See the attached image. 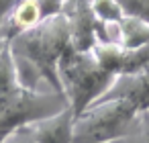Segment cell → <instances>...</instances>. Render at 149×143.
Segmentation results:
<instances>
[{
  "instance_id": "13",
  "label": "cell",
  "mask_w": 149,
  "mask_h": 143,
  "mask_svg": "<svg viewBox=\"0 0 149 143\" xmlns=\"http://www.w3.org/2000/svg\"><path fill=\"white\" fill-rule=\"evenodd\" d=\"M2 143H35V139H33L31 131H29L27 127H23V129H19V131L10 133Z\"/></svg>"
},
{
  "instance_id": "3",
  "label": "cell",
  "mask_w": 149,
  "mask_h": 143,
  "mask_svg": "<svg viewBox=\"0 0 149 143\" xmlns=\"http://www.w3.org/2000/svg\"><path fill=\"white\" fill-rule=\"evenodd\" d=\"M141 108L127 98H100L74 123V143H112L131 133Z\"/></svg>"
},
{
  "instance_id": "10",
  "label": "cell",
  "mask_w": 149,
  "mask_h": 143,
  "mask_svg": "<svg viewBox=\"0 0 149 143\" xmlns=\"http://www.w3.org/2000/svg\"><path fill=\"white\" fill-rule=\"evenodd\" d=\"M112 143H149V108H143L139 112L137 123L129 135H125Z\"/></svg>"
},
{
  "instance_id": "15",
  "label": "cell",
  "mask_w": 149,
  "mask_h": 143,
  "mask_svg": "<svg viewBox=\"0 0 149 143\" xmlns=\"http://www.w3.org/2000/svg\"><path fill=\"white\" fill-rule=\"evenodd\" d=\"M6 47H8V41H6V39H4L2 35H0V53H2V51H4Z\"/></svg>"
},
{
  "instance_id": "1",
  "label": "cell",
  "mask_w": 149,
  "mask_h": 143,
  "mask_svg": "<svg viewBox=\"0 0 149 143\" xmlns=\"http://www.w3.org/2000/svg\"><path fill=\"white\" fill-rule=\"evenodd\" d=\"M72 47V37H70V25L63 13L49 17L41 21L39 25L19 33L10 41V49L23 57H27L31 63L39 68L47 84L63 94L61 82H59V59L61 55Z\"/></svg>"
},
{
  "instance_id": "6",
  "label": "cell",
  "mask_w": 149,
  "mask_h": 143,
  "mask_svg": "<svg viewBox=\"0 0 149 143\" xmlns=\"http://www.w3.org/2000/svg\"><path fill=\"white\" fill-rule=\"evenodd\" d=\"M74 123L76 114L72 106H68L51 116L33 121L27 129L31 131L35 143H74Z\"/></svg>"
},
{
  "instance_id": "14",
  "label": "cell",
  "mask_w": 149,
  "mask_h": 143,
  "mask_svg": "<svg viewBox=\"0 0 149 143\" xmlns=\"http://www.w3.org/2000/svg\"><path fill=\"white\" fill-rule=\"evenodd\" d=\"M21 2V0H0V25H2V21L13 13V8Z\"/></svg>"
},
{
  "instance_id": "4",
  "label": "cell",
  "mask_w": 149,
  "mask_h": 143,
  "mask_svg": "<svg viewBox=\"0 0 149 143\" xmlns=\"http://www.w3.org/2000/svg\"><path fill=\"white\" fill-rule=\"evenodd\" d=\"M68 106V98L55 90L31 92L19 88L13 94L0 96V143L10 133L31 125L33 121L51 116Z\"/></svg>"
},
{
  "instance_id": "5",
  "label": "cell",
  "mask_w": 149,
  "mask_h": 143,
  "mask_svg": "<svg viewBox=\"0 0 149 143\" xmlns=\"http://www.w3.org/2000/svg\"><path fill=\"white\" fill-rule=\"evenodd\" d=\"M70 25L72 47L78 51H92L96 45L98 19L92 10V0H65L63 10Z\"/></svg>"
},
{
  "instance_id": "2",
  "label": "cell",
  "mask_w": 149,
  "mask_h": 143,
  "mask_svg": "<svg viewBox=\"0 0 149 143\" xmlns=\"http://www.w3.org/2000/svg\"><path fill=\"white\" fill-rule=\"evenodd\" d=\"M59 82L74 114H82L88 106L98 102L114 84L118 76L106 72L92 51H78L68 47L59 59Z\"/></svg>"
},
{
  "instance_id": "11",
  "label": "cell",
  "mask_w": 149,
  "mask_h": 143,
  "mask_svg": "<svg viewBox=\"0 0 149 143\" xmlns=\"http://www.w3.org/2000/svg\"><path fill=\"white\" fill-rule=\"evenodd\" d=\"M92 10L98 21L102 23H118L125 13L116 0H92Z\"/></svg>"
},
{
  "instance_id": "9",
  "label": "cell",
  "mask_w": 149,
  "mask_h": 143,
  "mask_svg": "<svg viewBox=\"0 0 149 143\" xmlns=\"http://www.w3.org/2000/svg\"><path fill=\"white\" fill-rule=\"evenodd\" d=\"M21 86H19V78H17V66H15L13 49L8 43V47L0 53V96L13 94Z\"/></svg>"
},
{
  "instance_id": "12",
  "label": "cell",
  "mask_w": 149,
  "mask_h": 143,
  "mask_svg": "<svg viewBox=\"0 0 149 143\" xmlns=\"http://www.w3.org/2000/svg\"><path fill=\"white\" fill-rule=\"evenodd\" d=\"M127 17H137L149 23V0H116Z\"/></svg>"
},
{
  "instance_id": "8",
  "label": "cell",
  "mask_w": 149,
  "mask_h": 143,
  "mask_svg": "<svg viewBox=\"0 0 149 143\" xmlns=\"http://www.w3.org/2000/svg\"><path fill=\"white\" fill-rule=\"evenodd\" d=\"M118 29H120V45L127 49L143 47L149 43V23L147 21L125 15L118 21Z\"/></svg>"
},
{
  "instance_id": "7",
  "label": "cell",
  "mask_w": 149,
  "mask_h": 143,
  "mask_svg": "<svg viewBox=\"0 0 149 143\" xmlns=\"http://www.w3.org/2000/svg\"><path fill=\"white\" fill-rule=\"evenodd\" d=\"M102 98H127L135 102L141 110L147 108L149 106V63L135 74L118 76Z\"/></svg>"
},
{
  "instance_id": "16",
  "label": "cell",
  "mask_w": 149,
  "mask_h": 143,
  "mask_svg": "<svg viewBox=\"0 0 149 143\" xmlns=\"http://www.w3.org/2000/svg\"><path fill=\"white\" fill-rule=\"evenodd\" d=\"M147 108H149V106H147Z\"/></svg>"
}]
</instances>
